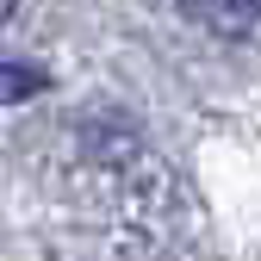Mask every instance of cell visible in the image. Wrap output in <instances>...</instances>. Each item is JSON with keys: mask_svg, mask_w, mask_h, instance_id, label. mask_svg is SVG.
I'll list each match as a JSON object with an SVG mask.
<instances>
[{"mask_svg": "<svg viewBox=\"0 0 261 261\" xmlns=\"http://www.w3.org/2000/svg\"><path fill=\"white\" fill-rule=\"evenodd\" d=\"M187 19H199L205 31H224V38H249L261 0H180Z\"/></svg>", "mask_w": 261, "mask_h": 261, "instance_id": "6da1fadb", "label": "cell"}, {"mask_svg": "<svg viewBox=\"0 0 261 261\" xmlns=\"http://www.w3.org/2000/svg\"><path fill=\"white\" fill-rule=\"evenodd\" d=\"M0 81H7L0 93H31V87H38V75H31V69H0Z\"/></svg>", "mask_w": 261, "mask_h": 261, "instance_id": "7a4b0ae2", "label": "cell"}, {"mask_svg": "<svg viewBox=\"0 0 261 261\" xmlns=\"http://www.w3.org/2000/svg\"><path fill=\"white\" fill-rule=\"evenodd\" d=\"M13 7H19V0H0V19H7V13H13Z\"/></svg>", "mask_w": 261, "mask_h": 261, "instance_id": "3957f363", "label": "cell"}]
</instances>
